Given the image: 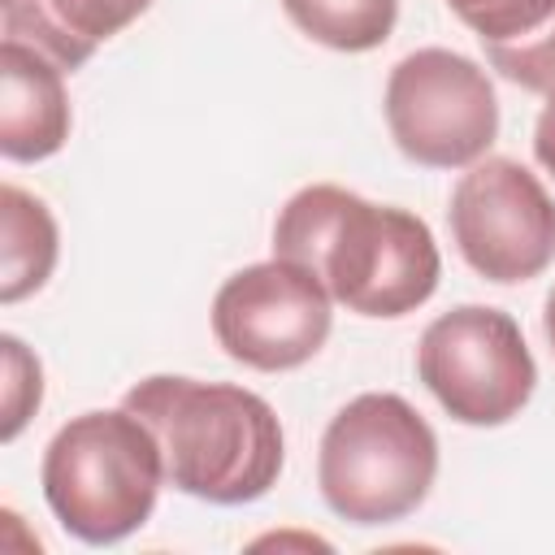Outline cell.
<instances>
[{
    "instance_id": "1",
    "label": "cell",
    "mask_w": 555,
    "mask_h": 555,
    "mask_svg": "<svg viewBox=\"0 0 555 555\" xmlns=\"http://www.w3.org/2000/svg\"><path fill=\"white\" fill-rule=\"evenodd\" d=\"M273 256L317 273L347 312L386 321L416 312L442 273L434 230L416 212L334 182H312L286 199L273 221Z\"/></svg>"
},
{
    "instance_id": "2",
    "label": "cell",
    "mask_w": 555,
    "mask_h": 555,
    "mask_svg": "<svg viewBox=\"0 0 555 555\" xmlns=\"http://www.w3.org/2000/svg\"><path fill=\"white\" fill-rule=\"evenodd\" d=\"M121 403L152 429L173 490L238 507L278 486L286 442L278 412L256 390L156 373L130 386Z\"/></svg>"
},
{
    "instance_id": "3",
    "label": "cell",
    "mask_w": 555,
    "mask_h": 555,
    "mask_svg": "<svg viewBox=\"0 0 555 555\" xmlns=\"http://www.w3.org/2000/svg\"><path fill=\"white\" fill-rule=\"evenodd\" d=\"M39 481L65 533L113 546L147 525L165 464L152 429L121 403L65 421L43 451Z\"/></svg>"
},
{
    "instance_id": "4",
    "label": "cell",
    "mask_w": 555,
    "mask_h": 555,
    "mask_svg": "<svg viewBox=\"0 0 555 555\" xmlns=\"http://www.w3.org/2000/svg\"><path fill=\"white\" fill-rule=\"evenodd\" d=\"M438 438L429 421L390 390L356 395L321 434L317 486L347 525H390L429 499Z\"/></svg>"
},
{
    "instance_id": "5",
    "label": "cell",
    "mask_w": 555,
    "mask_h": 555,
    "mask_svg": "<svg viewBox=\"0 0 555 555\" xmlns=\"http://www.w3.org/2000/svg\"><path fill=\"white\" fill-rule=\"evenodd\" d=\"M416 373L460 425H507L538 386L520 325L503 308L460 304L434 317L416 347Z\"/></svg>"
},
{
    "instance_id": "6",
    "label": "cell",
    "mask_w": 555,
    "mask_h": 555,
    "mask_svg": "<svg viewBox=\"0 0 555 555\" xmlns=\"http://www.w3.org/2000/svg\"><path fill=\"white\" fill-rule=\"evenodd\" d=\"M386 126L395 147L425 169L477 165L499 139V95L477 61L421 48L386 78Z\"/></svg>"
},
{
    "instance_id": "7",
    "label": "cell",
    "mask_w": 555,
    "mask_h": 555,
    "mask_svg": "<svg viewBox=\"0 0 555 555\" xmlns=\"http://www.w3.org/2000/svg\"><path fill=\"white\" fill-rule=\"evenodd\" d=\"M447 221L464 264L486 282L516 286L555 260V199L512 156L477 160L455 182Z\"/></svg>"
},
{
    "instance_id": "8",
    "label": "cell",
    "mask_w": 555,
    "mask_h": 555,
    "mask_svg": "<svg viewBox=\"0 0 555 555\" xmlns=\"http://www.w3.org/2000/svg\"><path fill=\"white\" fill-rule=\"evenodd\" d=\"M330 291L295 260H260L230 273L212 299L217 347L260 373L308 364L334 325Z\"/></svg>"
},
{
    "instance_id": "9",
    "label": "cell",
    "mask_w": 555,
    "mask_h": 555,
    "mask_svg": "<svg viewBox=\"0 0 555 555\" xmlns=\"http://www.w3.org/2000/svg\"><path fill=\"white\" fill-rule=\"evenodd\" d=\"M65 69L22 39L0 43V152L9 160H48L69 139Z\"/></svg>"
},
{
    "instance_id": "10",
    "label": "cell",
    "mask_w": 555,
    "mask_h": 555,
    "mask_svg": "<svg viewBox=\"0 0 555 555\" xmlns=\"http://www.w3.org/2000/svg\"><path fill=\"white\" fill-rule=\"evenodd\" d=\"M147 9L152 0H0L4 39L39 48L69 74Z\"/></svg>"
},
{
    "instance_id": "11",
    "label": "cell",
    "mask_w": 555,
    "mask_h": 555,
    "mask_svg": "<svg viewBox=\"0 0 555 555\" xmlns=\"http://www.w3.org/2000/svg\"><path fill=\"white\" fill-rule=\"evenodd\" d=\"M61 234L48 204L13 182L0 186V304L35 295L56 269Z\"/></svg>"
},
{
    "instance_id": "12",
    "label": "cell",
    "mask_w": 555,
    "mask_h": 555,
    "mask_svg": "<svg viewBox=\"0 0 555 555\" xmlns=\"http://www.w3.org/2000/svg\"><path fill=\"white\" fill-rule=\"evenodd\" d=\"M286 17L321 48L373 52L399 22V0H282Z\"/></svg>"
},
{
    "instance_id": "13",
    "label": "cell",
    "mask_w": 555,
    "mask_h": 555,
    "mask_svg": "<svg viewBox=\"0 0 555 555\" xmlns=\"http://www.w3.org/2000/svg\"><path fill=\"white\" fill-rule=\"evenodd\" d=\"M447 9L486 43H516L555 17V0H447Z\"/></svg>"
},
{
    "instance_id": "14",
    "label": "cell",
    "mask_w": 555,
    "mask_h": 555,
    "mask_svg": "<svg viewBox=\"0 0 555 555\" xmlns=\"http://www.w3.org/2000/svg\"><path fill=\"white\" fill-rule=\"evenodd\" d=\"M486 61L516 87L555 95V17L516 43H486Z\"/></svg>"
},
{
    "instance_id": "15",
    "label": "cell",
    "mask_w": 555,
    "mask_h": 555,
    "mask_svg": "<svg viewBox=\"0 0 555 555\" xmlns=\"http://www.w3.org/2000/svg\"><path fill=\"white\" fill-rule=\"evenodd\" d=\"M0 351H4V429H0V438L13 442L43 399V369L26 351V343L13 334L0 338Z\"/></svg>"
},
{
    "instance_id": "16",
    "label": "cell",
    "mask_w": 555,
    "mask_h": 555,
    "mask_svg": "<svg viewBox=\"0 0 555 555\" xmlns=\"http://www.w3.org/2000/svg\"><path fill=\"white\" fill-rule=\"evenodd\" d=\"M533 156H538V165L555 178V95H551L546 108L538 113V126H533Z\"/></svg>"
},
{
    "instance_id": "17",
    "label": "cell",
    "mask_w": 555,
    "mask_h": 555,
    "mask_svg": "<svg viewBox=\"0 0 555 555\" xmlns=\"http://www.w3.org/2000/svg\"><path fill=\"white\" fill-rule=\"evenodd\" d=\"M542 330H546V343H551V351H555V291L546 295V312H542Z\"/></svg>"
}]
</instances>
